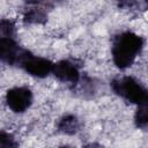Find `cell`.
<instances>
[{
  "label": "cell",
  "instance_id": "obj_1",
  "mask_svg": "<svg viewBox=\"0 0 148 148\" xmlns=\"http://www.w3.org/2000/svg\"><path fill=\"white\" fill-rule=\"evenodd\" d=\"M143 47V39L132 31H124L113 37L111 53L114 65L119 69L131 67Z\"/></svg>",
  "mask_w": 148,
  "mask_h": 148
},
{
  "label": "cell",
  "instance_id": "obj_2",
  "mask_svg": "<svg viewBox=\"0 0 148 148\" xmlns=\"http://www.w3.org/2000/svg\"><path fill=\"white\" fill-rule=\"evenodd\" d=\"M113 92L125 101L136 104L147 105L148 104V89L145 88L139 81L132 76L116 77L110 83Z\"/></svg>",
  "mask_w": 148,
  "mask_h": 148
},
{
  "label": "cell",
  "instance_id": "obj_3",
  "mask_svg": "<svg viewBox=\"0 0 148 148\" xmlns=\"http://www.w3.org/2000/svg\"><path fill=\"white\" fill-rule=\"evenodd\" d=\"M31 54L30 51L20 46L13 37L0 38V59L9 66H22L24 60Z\"/></svg>",
  "mask_w": 148,
  "mask_h": 148
},
{
  "label": "cell",
  "instance_id": "obj_4",
  "mask_svg": "<svg viewBox=\"0 0 148 148\" xmlns=\"http://www.w3.org/2000/svg\"><path fill=\"white\" fill-rule=\"evenodd\" d=\"M7 106L15 113H23L32 103V92L28 87H14L6 94Z\"/></svg>",
  "mask_w": 148,
  "mask_h": 148
},
{
  "label": "cell",
  "instance_id": "obj_5",
  "mask_svg": "<svg viewBox=\"0 0 148 148\" xmlns=\"http://www.w3.org/2000/svg\"><path fill=\"white\" fill-rule=\"evenodd\" d=\"M53 65L54 62H52L51 60L46 59V58H42V57H37L34 56L32 53L24 60V62L22 64V68L30 75L35 76V77H46L50 73H52L53 69Z\"/></svg>",
  "mask_w": 148,
  "mask_h": 148
},
{
  "label": "cell",
  "instance_id": "obj_6",
  "mask_svg": "<svg viewBox=\"0 0 148 148\" xmlns=\"http://www.w3.org/2000/svg\"><path fill=\"white\" fill-rule=\"evenodd\" d=\"M52 74L62 83H68L75 86L80 80L79 68L71 60H60L54 62Z\"/></svg>",
  "mask_w": 148,
  "mask_h": 148
},
{
  "label": "cell",
  "instance_id": "obj_7",
  "mask_svg": "<svg viewBox=\"0 0 148 148\" xmlns=\"http://www.w3.org/2000/svg\"><path fill=\"white\" fill-rule=\"evenodd\" d=\"M57 128L62 134L74 135L80 130V120L74 114H65L59 119Z\"/></svg>",
  "mask_w": 148,
  "mask_h": 148
},
{
  "label": "cell",
  "instance_id": "obj_8",
  "mask_svg": "<svg viewBox=\"0 0 148 148\" xmlns=\"http://www.w3.org/2000/svg\"><path fill=\"white\" fill-rule=\"evenodd\" d=\"M47 21V14L43 8H31L25 12L23 22L25 24H43Z\"/></svg>",
  "mask_w": 148,
  "mask_h": 148
},
{
  "label": "cell",
  "instance_id": "obj_9",
  "mask_svg": "<svg viewBox=\"0 0 148 148\" xmlns=\"http://www.w3.org/2000/svg\"><path fill=\"white\" fill-rule=\"evenodd\" d=\"M134 124L141 131H148V104L138 105L134 114Z\"/></svg>",
  "mask_w": 148,
  "mask_h": 148
},
{
  "label": "cell",
  "instance_id": "obj_10",
  "mask_svg": "<svg viewBox=\"0 0 148 148\" xmlns=\"http://www.w3.org/2000/svg\"><path fill=\"white\" fill-rule=\"evenodd\" d=\"M18 143L14 139V136L10 133H7L6 131L0 132V147L1 148H15Z\"/></svg>",
  "mask_w": 148,
  "mask_h": 148
},
{
  "label": "cell",
  "instance_id": "obj_11",
  "mask_svg": "<svg viewBox=\"0 0 148 148\" xmlns=\"http://www.w3.org/2000/svg\"><path fill=\"white\" fill-rule=\"evenodd\" d=\"M0 31H1V37H13L15 32L14 22L10 20L2 18L0 23Z\"/></svg>",
  "mask_w": 148,
  "mask_h": 148
},
{
  "label": "cell",
  "instance_id": "obj_12",
  "mask_svg": "<svg viewBox=\"0 0 148 148\" xmlns=\"http://www.w3.org/2000/svg\"><path fill=\"white\" fill-rule=\"evenodd\" d=\"M118 2V6L120 8H132L135 3L136 0H116Z\"/></svg>",
  "mask_w": 148,
  "mask_h": 148
},
{
  "label": "cell",
  "instance_id": "obj_13",
  "mask_svg": "<svg viewBox=\"0 0 148 148\" xmlns=\"http://www.w3.org/2000/svg\"><path fill=\"white\" fill-rule=\"evenodd\" d=\"M143 1H145V2H146V3L148 5V0H143Z\"/></svg>",
  "mask_w": 148,
  "mask_h": 148
}]
</instances>
